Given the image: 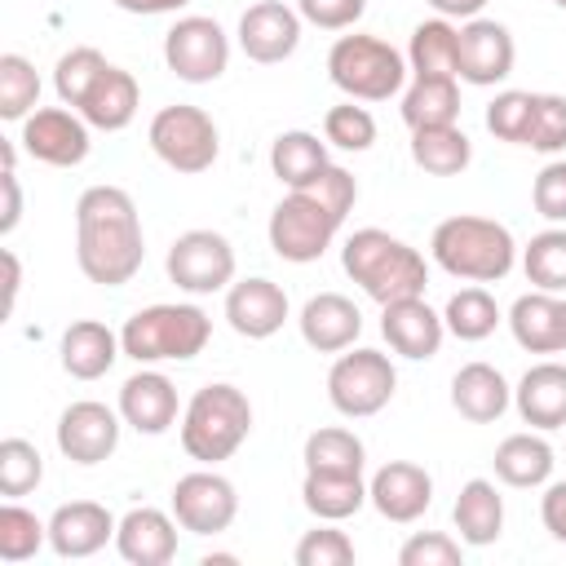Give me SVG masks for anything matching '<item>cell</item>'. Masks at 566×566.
Listing matches in <instances>:
<instances>
[{"mask_svg": "<svg viewBox=\"0 0 566 566\" xmlns=\"http://www.w3.org/2000/svg\"><path fill=\"white\" fill-rule=\"evenodd\" d=\"M75 261L88 283L124 287L146 261L137 203L124 186H88L75 199Z\"/></svg>", "mask_w": 566, "mask_h": 566, "instance_id": "cell-1", "label": "cell"}, {"mask_svg": "<svg viewBox=\"0 0 566 566\" xmlns=\"http://www.w3.org/2000/svg\"><path fill=\"white\" fill-rule=\"evenodd\" d=\"M340 265L376 305H389L402 296H424V287H429L424 256L407 239H398L380 226L354 230L340 248Z\"/></svg>", "mask_w": 566, "mask_h": 566, "instance_id": "cell-2", "label": "cell"}, {"mask_svg": "<svg viewBox=\"0 0 566 566\" xmlns=\"http://www.w3.org/2000/svg\"><path fill=\"white\" fill-rule=\"evenodd\" d=\"M429 252L451 279H464V283H500L517 261L513 230L504 221L478 217V212H460V217L438 221Z\"/></svg>", "mask_w": 566, "mask_h": 566, "instance_id": "cell-3", "label": "cell"}, {"mask_svg": "<svg viewBox=\"0 0 566 566\" xmlns=\"http://www.w3.org/2000/svg\"><path fill=\"white\" fill-rule=\"evenodd\" d=\"M252 433V402L239 385L212 380L190 394L181 411V451L199 464H221L230 460Z\"/></svg>", "mask_w": 566, "mask_h": 566, "instance_id": "cell-4", "label": "cell"}, {"mask_svg": "<svg viewBox=\"0 0 566 566\" xmlns=\"http://www.w3.org/2000/svg\"><path fill=\"white\" fill-rule=\"evenodd\" d=\"M212 340V318L199 305H146L119 327V345L133 363L155 367V363H190L203 354Z\"/></svg>", "mask_w": 566, "mask_h": 566, "instance_id": "cell-5", "label": "cell"}, {"mask_svg": "<svg viewBox=\"0 0 566 566\" xmlns=\"http://www.w3.org/2000/svg\"><path fill=\"white\" fill-rule=\"evenodd\" d=\"M407 57L380 35H340L327 49V80L354 102H389L407 84Z\"/></svg>", "mask_w": 566, "mask_h": 566, "instance_id": "cell-6", "label": "cell"}, {"mask_svg": "<svg viewBox=\"0 0 566 566\" xmlns=\"http://www.w3.org/2000/svg\"><path fill=\"white\" fill-rule=\"evenodd\" d=\"M146 142L181 177L208 172L217 164V155H221V133H217L212 115L203 106H190V102H177V106L155 111V119L146 128Z\"/></svg>", "mask_w": 566, "mask_h": 566, "instance_id": "cell-7", "label": "cell"}, {"mask_svg": "<svg viewBox=\"0 0 566 566\" xmlns=\"http://www.w3.org/2000/svg\"><path fill=\"white\" fill-rule=\"evenodd\" d=\"M340 226H345V221H340L323 199H314L310 190H287V195L274 203L265 234H270V248H274L279 261L310 265V261H318V256L332 248V239H336Z\"/></svg>", "mask_w": 566, "mask_h": 566, "instance_id": "cell-8", "label": "cell"}, {"mask_svg": "<svg viewBox=\"0 0 566 566\" xmlns=\"http://www.w3.org/2000/svg\"><path fill=\"white\" fill-rule=\"evenodd\" d=\"M398 389V371L389 363V354L380 349H340L332 371H327V402L349 416V420H367L376 411L389 407Z\"/></svg>", "mask_w": 566, "mask_h": 566, "instance_id": "cell-9", "label": "cell"}, {"mask_svg": "<svg viewBox=\"0 0 566 566\" xmlns=\"http://www.w3.org/2000/svg\"><path fill=\"white\" fill-rule=\"evenodd\" d=\"M164 62L186 84H212L230 66V35L221 31L217 18H203V13L177 18L164 35Z\"/></svg>", "mask_w": 566, "mask_h": 566, "instance_id": "cell-10", "label": "cell"}, {"mask_svg": "<svg viewBox=\"0 0 566 566\" xmlns=\"http://www.w3.org/2000/svg\"><path fill=\"white\" fill-rule=\"evenodd\" d=\"M164 270L181 292L212 296V292H226L234 283V248L217 230H186L172 239Z\"/></svg>", "mask_w": 566, "mask_h": 566, "instance_id": "cell-11", "label": "cell"}, {"mask_svg": "<svg viewBox=\"0 0 566 566\" xmlns=\"http://www.w3.org/2000/svg\"><path fill=\"white\" fill-rule=\"evenodd\" d=\"M168 509L181 522V531H190V535H221L239 517V491H234V482L226 473H217L208 464V469H195V473L177 478V486L168 495Z\"/></svg>", "mask_w": 566, "mask_h": 566, "instance_id": "cell-12", "label": "cell"}, {"mask_svg": "<svg viewBox=\"0 0 566 566\" xmlns=\"http://www.w3.org/2000/svg\"><path fill=\"white\" fill-rule=\"evenodd\" d=\"M22 150L49 168H75L88 159V119L71 106H35L22 119Z\"/></svg>", "mask_w": 566, "mask_h": 566, "instance_id": "cell-13", "label": "cell"}, {"mask_svg": "<svg viewBox=\"0 0 566 566\" xmlns=\"http://www.w3.org/2000/svg\"><path fill=\"white\" fill-rule=\"evenodd\" d=\"M119 420H124L119 407L111 411L97 398H80L57 416V451L71 464H102L119 447V429H124Z\"/></svg>", "mask_w": 566, "mask_h": 566, "instance_id": "cell-14", "label": "cell"}, {"mask_svg": "<svg viewBox=\"0 0 566 566\" xmlns=\"http://www.w3.org/2000/svg\"><path fill=\"white\" fill-rule=\"evenodd\" d=\"M513 62H517V44H513V31L504 22L469 18L460 27V66H455V75L464 84H478V88L504 84L513 75Z\"/></svg>", "mask_w": 566, "mask_h": 566, "instance_id": "cell-15", "label": "cell"}, {"mask_svg": "<svg viewBox=\"0 0 566 566\" xmlns=\"http://www.w3.org/2000/svg\"><path fill=\"white\" fill-rule=\"evenodd\" d=\"M367 504H371L385 522L407 526V522H416V517L429 513V504H433V478H429V469L416 464V460H389V464H380V469L371 473V482H367Z\"/></svg>", "mask_w": 566, "mask_h": 566, "instance_id": "cell-16", "label": "cell"}, {"mask_svg": "<svg viewBox=\"0 0 566 566\" xmlns=\"http://www.w3.org/2000/svg\"><path fill=\"white\" fill-rule=\"evenodd\" d=\"M301 13L283 0H256L243 9L239 18V49L261 62V66H274V62H287L301 44Z\"/></svg>", "mask_w": 566, "mask_h": 566, "instance_id": "cell-17", "label": "cell"}, {"mask_svg": "<svg viewBox=\"0 0 566 566\" xmlns=\"http://www.w3.org/2000/svg\"><path fill=\"white\" fill-rule=\"evenodd\" d=\"M119 517L97 500H66L49 517V548L57 557H93L115 539Z\"/></svg>", "mask_w": 566, "mask_h": 566, "instance_id": "cell-18", "label": "cell"}, {"mask_svg": "<svg viewBox=\"0 0 566 566\" xmlns=\"http://www.w3.org/2000/svg\"><path fill=\"white\" fill-rule=\"evenodd\" d=\"M380 336L389 340L394 354L420 363V358H433L442 349L447 323L424 296H402V301L380 305Z\"/></svg>", "mask_w": 566, "mask_h": 566, "instance_id": "cell-19", "label": "cell"}, {"mask_svg": "<svg viewBox=\"0 0 566 566\" xmlns=\"http://www.w3.org/2000/svg\"><path fill=\"white\" fill-rule=\"evenodd\" d=\"M226 323L248 340H270L287 323V292L274 279H239L226 287Z\"/></svg>", "mask_w": 566, "mask_h": 566, "instance_id": "cell-20", "label": "cell"}, {"mask_svg": "<svg viewBox=\"0 0 566 566\" xmlns=\"http://www.w3.org/2000/svg\"><path fill=\"white\" fill-rule=\"evenodd\" d=\"M177 411H181L177 385L155 367H142L119 385V416H124L128 429H137L146 438L168 433L177 424Z\"/></svg>", "mask_w": 566, "mask_h": 566, "instance_id": "cell-21", "label": "cell"}, {"mask_svg": "<svg viewBox=\"0 0 566 566\" xmlns=\"http://www.w3.org/2000/svg\"><path fill=\"white\" fill-rule=\"evenodd\" d=\"M177 517L172 509H155V504H137L119 517L115 526V548L128 566H168L177 557Z\"/></svg>", "mask_w": 566, "mask_h": 566, "instance_id": "cell-22", "label": "cell"}, {"mask_svg": "<svg viewBox=\"0 0 566 566\" xmlns=\"http://www.w3.org/2000/svg\"><path fill=\"white\" fill-rule=\"evenodd\" d=\"M301 340L310 345V349H318V354H340V349H349L354 340H358V332H363V314H358V305L349 301V296H340V292H318V296H310L305 305H301Z\"/></svg>", "mask_w": 566, "mask_h": 566, "instance_id": "cell-23", "label": "cell"}, {"mask_svg": "<svg viewBox=\"0 0 566 566\" xmlns=\"http://www.w3.org/2000/svg\"><path fill=\"white\" fill-rule=\"evenodd\" d=\"M513 407L539 433L566 429V363L544 358V363L526 367L517 389H513Z\"/></svg>", "mask_w": 566, "mask_h": 566, "instance_id": "cell-24", "label": "cell"}, {"mask_svg": "<svg viewBox=\"0 0 566 566\" xmlns=\"http://www.w3.org/2000/svg\"><path fill=\"white\" fill-rule=\"evenodd\" d=\"M509 332L526 354H562L566 327H562V296L557 292H522L509 305Z\"/></svg>", "mask_w": 566, "mask_h": 566, "instance_id": "cell-25", "label": "cell"}, {"mask_svg": "<svg viewBox=\"0 0 566 566\" xmlns=\"http://www.w3.org/2000/svg\"><path fill=\"white\" fill-rule=\"evenodd\" d=\"M57 354H62V371H66V376H75V380H97V376H106V371L115 367V358L124 354V345H119V332H111L106 323H97V318H75V323L62 332Z\"/></svg>", "mask_w": 566, "mask_h": 566, "instance_id": "cell-26", "label": "cell"}, {"mask_svg": "<svg viewBox=\"0 0 566 566\" xmlns=\"http://www.w3.org/2000/svg\"><path fill=\"white\" fill-rule=\"evenodd\" d=\"M513 402V389L509 380L500 376V367L491 363H464L455 376H451V407L469 420V424H491L509 411Z\"/></svg>", "mask_w": 566, "mask_h": 566, "instance_id": "cell-27", "label": "cell"}, {"mask_svg": "<svg viewBox=\"0 0 566 566\" xmlns=\"http://www.w3.org/2000/svg\"><path fill=\"white\" fill-rule=\"evenodd\" d=\"M451 522L460 531V544L469 548H486L500 539L504 531V500L495 491L491 478H469L455 495V509H451Z\"/></svg>", "mask_w": 566, "mask_h": 566, "instance_id": "cell-28", "label": "cell"}, {"mask_svg": "<svg viewBox=\"0 0 566 566\" xmlns=\"http://www.w3.org/2000/svg\"><path fill=\"white\" fill-rule=\"evenodd\" d=\"M495 478L504 486H517V491H531V486H544L553 478V447L539 429H526V433H509L500 447H495Z\"/></svg>", "mask_w": 566, "mask_h": 566, "instance_id": "cell-29", "label": "cell"}, {"mask_svg": "<svg viewBox=\"0 0 566 566\" xmlns=\"http://www.w3.org/2000/svg\"><path fill=\"white\" fill-rule=\"evenodd\" d=\"M137 106H142V88H137L133 71H124V66H106V71H102V80L93 84V93L84 97L80 115L88 119V128L119 133V128H128V124H133Z\"/></svg>", "mask_w": 566, "mask_h": 566, "instance_id": "cell-30", "label": "cell"}, {"mask_svg": "<svg viewBox=\"0 0 566 566\" xmlns=\"http://www.w3.org/2000/svg\"><path fill=\"white\" fill-rule=\"evenodd\" d=\"M402 119L407 128H438L460 124V80L455 75H411V88L402 93Z\"/></svg>", "mask_w": 566, "mask_h": 566, "instance_id": "cell-31", "label": "cell"}, {"mask_svg": "<svg viewBox=\"0 0 566 566\" xmlns=\"http://www.w3.org/2000/svg\"><path fill=\"white\" fill-rule=\"evenodd\" d=\"M327 164H332V159H327V142H318V133H310V128H287V133H279L274 146H270V172H274L287 190L310 186Z\"/></svg>", "mask_w": 566, "mask_h": 566, "instance_id": "cell-32", "label": "cell"}, {"mask_svg": "<svg viewBox=\"0 0 566 566\" xmlns=\"http://www.w3.org/2000/svg\"><path fill=\"white\" fill-rule=\"evenodd\" d=\"M301 504L318 522H345L367 504V482L363 473H305Z\"/></svg>", "mask_w": 566, "mask_h": 566, "instance_id": "cell-33", "label": "cell"}, {"mask_svg": "<svg viewBox=\"0 0 566 566\" xmlns=\"http://www.w3.org/2000/svg\"><path fill=\"white\" fill-rule=\"evenodd\" d=\"M407 66H411V75H455V66H460V27H451V18H424L411 31Z\"/></svg>", "mask_w": 566, "mask_h": 566, "instance_id": "cell-34", "label": "cell"}, {"mask_svg": "<svg viewBox=\"0 0 566 566\" xmlns=\"http://www.w3.org/2000/svg\"><path fill=\"white\" fill-rule=\"evenodd\" d=\"M411 159L429 177H460L473 159V142L464 137L460 124H438V128H416L411 133Z\"/></svg>", "mask_w": 566, "mask_h": 566, "instance_id": "cell-35", "label": "cell"}, {"mask_svg": "<svg viewBox=\"0 0 566 566\" xmlns=\"http://www.w3.org/2000/svg\"><path fill=\"white\" fill-rule=\"evenodd\" d=\"M301 460H305V473H363L367 464V447L354 429L345 424H323L305 438L301 447Z\"/></svg>", "mask_w": 566, "mask_h": 566, "instance_id": "cell-36", "label": "cell"}, {"mask_svg": "<svg viewBox=\"0 0 566 566\" xmlns=\"http://www.w3.org/2000/svg\"><path fill=\"white\" fill-rule=\"evenodd\" d=\"M500 305H495V296L482 287V283H469V287H460L451 301H447V310H442V323H447V332L455 336V340H486L495 327H500Z\"/></svg>", "mask_w": 566, "mask_h": 566, "instance_id": "cell-37", "label": "cell"}, {"mask_svg": "<svg viewBox=\"0 0 566 566\" xmlns=\"http://www.w3.org/2000/svg\"><path fill=\"white\" fill-rule=\"evenodd\" d=\"M106 66H111V62H106L93 44H75V49H66V53L57 57V66H53V93H57V102L71 106V111H80L84 97L93 93V84L102 80Z\"/></svg>", "mask_w": 566, "mask_h": 566, "instance_id": "cell-38", "label": "cell"}, {"mask_svg": "<svg viewBox=\"0 0 566 566\" xmlns=\"http://www.w3.org/2000/svg\"><path fill=\"white\" fill-rule=\"evenodd\" d=\"M522 270L539 292H566V226L531 234V243L522 248Z\"/></svg>", "mask_w": 566, "mask_h": 566, "instance_id": "cell-39", "label": "cell"}, {"mask_svg": "<svg viewBox=\"0 0 566 566\" xmlns=\"http://www.w3.org/2000/svg\"><path fill=\"white\" fill-rule=\"evenodd\" d=\"M40 106L35 62L22 53H0V119H27Z\"/></svg>", "mask_w": 566, "mask_h": 566, "instance_id": "cell-40", "label": "cell"}, {"mask_svg": "<svg viewBox=\"0 0 566 566\" xmlns=\"http://www.w3.org/2000/svg\"><path fill=\"white\" fill-rule=\"evenodd\" d=\"M49 544V522H40L18 500L0 504V562H27Z\"/></svg>", "mask_w": 566, "mask_h": 566, "instance_id": "cell-41", "label": "cell"}, {"mask_svg": "<svg viewBox=\"0 0 566 566\" xmlns=\"http://www.w3.org/2000/svg\"><path fill=\"white\" fill-rule=\"evenodd\" d=\"M44 478V460L35 451V442L27 438H4L0 442V495L4 500H18V495H31Z\"/></svg>", "mask_w": 566, "mask_h": 566, "instance_id": "cell-42", "label": "cell"}, {"mask_svg": "<svg viewBox=\"0 0 566 566\" xmlns=\"http://www.w3.org/2000/svg\"><path fill=\"white\" fill-rule=\"evenodd\" d=\"M323 142L336 150H354V155L371 150L376 146V115L367 106H354V97H349L323 115Z\"/></svg>", "mask_w": 566, "mask_h": 566, "instance_id": "cell-43", "label": "cell"}, {"mask_svg": "<svg viewBox=\"0 0 566 566\" xmlns=\"http://www.w3.org/2000/svg\"><path fill=\"white\" fill-rule=\"evenodd\" d=\"M522 146H531L539 155L566 150V97L562 93H535L531 128H526V142Z\"/></svg>", "mask_w": 566, "mask_h": 566, "instance_id": "cell-44", "label": "cell"}, {"mask_svg": "<svg viewBox=\"0 0 566 566\" xmlns=\"http://www.w3.org/2000/svg\"><path fill=\"white\" fill-rule=\"evenodd\" d=\"M531 106H535V93H522V88L495 93V102L486 106V133L500 137V142L522 146L526 128H531Z\"/></svg>", "mask_w": 566, "mask_h": 566, "instance_id": "cell-45", "label": "cell"}, {"mask_svg": "<svg viewBox=\"0 0 566 566\" xmlns=\"http://www.w3.org/2000/svg\"><path fill=\"white\" fill-rule=\"evenodd\" d=\"M292 557H296V566H349L354 562V539L345 531H336L332 522H323V526H314L296 539Z\"/></svg>", "mask_w": 566, "mask_h": 566, "instance_id": "cell-46", "label": "cell"}, {"mask_svg": "<svg viewBox=\"0 0 566 566\" xmlns=\"http://www.w3.org/2000/svg\"><path fill=\"white\" fill-rule=\"evenodd\" d=\"M460 557H464V548L447 531H416L398 548V566H460Z\"/></svg>", "mask_w": 566, "mask_h": 566, "instance_id": "cell-47", "label": "cell"}, {"mask_svg": "<svg viewBox=\"0 0 566 566\" xmlns=\"http://www.w3.org/2000/svg\"><path fill=\"white\" fill-rule=\"evenodd\" d=\"M531 203L544 221L553 226H566V159H553L535 172L531 181Z\"/></svg>", "mask_w": 566, "mask_h": 566, "instance_id": "cell-48", "label": "cell"}, {"mask_svg": "<svg viewBox=\"0 0 566 566\" xmlns=\"http://www.w3.org/2000/svg\"><path fill=\"white\" fill-rule=\"evenodd\" d=\"M301 190H310L314 199H323L340 221L349 217V208L358 203V181H354V172H345L340 164H327L310 186H301Z\"/></svg>", "mask_w": 566, "mask_h": 566, "instance_id": "cell-49", "label": "cell"}, {"mask_svg": "<svg viewBox=\"0 0 566 566\" xmlns=\"http://www.w3.org/2000/svg\"><path fill=\"white\" fill-rule=\"evenodd\" d=\"M296 13L318 31H349L367 13V0H296Z\"/></svg>", "mask_w": 566, "mask_h": 566, "instance_id": "cell-50", "label": "cell"}, {"mask_svg": "<svg viewBox=\"0 0 566 566\" xmlns=\"http://www.w3.org/2000/svg\"><path fill=\"white\" fill-rule=\"evenodd\" d=\"M539 522H544V531H548L557 544H566V478H562V482H544Z\"/></svg>", "mask_w": 566, "mask_h": 566, "instance_id": "cell-51", "label": "cell"}, {"mask_svg": "<svg viewBox=\"0 0 566 566\" xmlns=\"http://www.w3.org/2000/svg\"><path fill=\"white\" fill-rule=\"evenodd\" d=\"M0 190H4V212H0V234H13L22 221V186L18 172H0Z\"/></svg>", "mask_w": 566, "mask_h": 566, "instance_id": "cell-52", "label": "cell"}, {"mask_svg": "<svg viewBox=\"0 0 566 566\" xmlns=\"http://www.w3.org/2000/svg\"><path fill=\"white\" fill-rule=\"evenodd\" d=\"M438 18H460V22H469V18H482V9H486V0H424Z\"/></svg>", "mask_w": 566, "mask_h": 566, "instance_id": "cell-53", "label": "cell"}, {"mask_svg": "<svg viewBox=\"0 0 566 566\" xmlns=\"http://www.w3.org/2000/svg\"><path fill=\"white\" fill-rule=\"evenodd\" d=\"M115 9H124V13H142V18H155V13H177V9H186L190 0H111Z\"/></svg>", "mask_w": 566, "mask_h": 566, "instance_id": "cell-54", "label": "cell"}, {"mask_svg": "<svg viewBox=\"0 0 566 566\" xmlns=\"http://www.w3.org/2000/svg\"><path fill=\"white\" fill-rule=\"evenodd\" d=\"M0 261H4V310H13L18 305V287H22V261H18L13 248H4Z\"/></svg>", "mask_w": 566, "mask_h": 566, "instance_id": "cell-55", "label": "cell"}, {"mask_svg": "<svg viewBox=\"0 0 566 566\" xmlns=\"http://www.w3.org/2000/svg\"><path fill=\"white\" fill-rule=\"evenodd\" d=\"M562 327H566V301H562Z\"/></svg>", "mask_w": 566, "mask_h": 566, "instance_id": "cell-56", "label": "cell"}, {"mask_svg": "<svg viewBox=\"0 0 566 566\" xmlns=\"http://www.w3.org/2000/svg\"><path fill=\"white\" fill-rule=\"evenodd\" d=\"M553 4H557V9H566V0H553Z\"/></svg>", "mask_w": 566, "mask_h": 566, "instance_id": "cell-57", "label": "cell"}]
</instances>
